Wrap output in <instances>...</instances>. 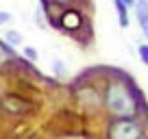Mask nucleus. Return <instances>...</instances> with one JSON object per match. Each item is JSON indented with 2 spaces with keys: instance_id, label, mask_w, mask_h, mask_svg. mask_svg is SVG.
I'll list each match as a JSON object with an SVG mask.
<instances>
[{
  "instance_id": "f257e3e1",
  "label": "nucleus",
  "mask_w": 148,
  "mask_h": 139,
  "mask_svg": "<svg viewBox=\"0 0 148 139\" xmlns=\"http://www.w3.org/2000/svg\"><path fill=\"white\" fill-rule=\"evenodd\" d=\"M105 109L118 120H129L137 113V98L126 83L113 80L105 91Z\"/></svg>"
},
{
  "instance_id": "f03ea898",
  "label": "nucleus",
  "mask_w": 148,
  "mask_h": 139,
  "mask_svg": "<svg viewBox=\"0 0 148 139\" xmlns=\"http://www.w3.org/2000/svg\"><path fill=\"white\" fill-rule=\"evenodd\" d=\"M144 128L135 117L129 120H116L107 128V139H142Z\"/></svg>"
},
{
  "instance_id": "7ed1b4c3",
  "label": "nucleus",
  "mask_w": 148,
  "mask_h": 139,
  "mask_svg": "<svg viewBox=\"0 0 148 139\" xmlns=\"http://www.w3.org/2000/svg\"><path fill=\"white\" fill-rule=\"evenodd\" d=\"M57 26L63 28V31L72 33V31H79L81 26H83V15L79 13V11H74V9H68L61 13V18L57 20Z\"/></svg>"
},
{
  "instance_id": "20e7f679",
  "label": "nucleus",
  "mask_w": 148,
  "mask_h": 139,
  "mask_svg": "<svg viewBox=\"0 0 148 139\" xmlns=\"http://www.w3.org/2000/svg\"><path fill=\"white\" fill-rule=\"evenodd\" d=\"M135 11H137V22L142 26V33L148 37V0H137Z\"/></svg>"
},
{
  "instance_id": "39448f33",
  "label": "nucleus",
  "mask_w": 148,
  "mask_h": 139,
  "mask_svg": "<svg viewBox=\"0 0 148 139\" xmlns=\"http://www.w3.org/2000/svg\"><path fill=\"white\" fill-rule=\"evenodd\" d=\"M13 59V52H11V48L7 46V44L0 42V67H5L9 61Z\"/></svg>"
},
{
  "instance_id": "423d86ee",
  "label": "nucleus",
  "mask_w": 148,
  "mask_h": 139,
  "mask_svg": "<svg viewBox=\"0 0 148 139\" xmlns=\"http://www.w3.org/2000/svg\"><path fill=\"white\" fill-rule=\"evenodd\" d=\"M5 39L11 44V46H20V44H22V35L15 33V31H7L5 33Z\"/></svg>"
},
{
  "instance_id": "0eeeda50",
  "label": "nucleus",
  "mask_w": 148,
  "mask_h": 139,
  "mask_svg": "<svg viewBox=\"0 0 148 139\" xmlns=\"http://www.w3.org/2000/svg\"><path fill=\"white\" fill-rule=\"evenodd\" d=\"M24 55H26V59H31V61H37V59H39V52H37L35 48H31V46L24 48Z\"/></svg>"
},
{
  "instance_id": "6e6552de",
  "label": "nucleus",
  "mask_w": 148,
  "mask_h": 139,
  "mask_svg": "<svg viewBox=\"0 0 148 139\" xmlns=\"http://www.w3.org/2000/svg\"><path fill=\"white\" fill-rule=\"evenodd\" d=\"M139 57H142V61L148 65V46H146V44H142V46H139Z\"/></svg>"
},
{
  "instance_id": "1a4fd4ad",
  "label": "nucleus",
  "mask_w": 148,
  "mask_h": 139,
  "mask_svg": "<svg viewBox=\"0 0 148 139\" xmlns=\"http://www.w3.org/2000/svg\"><path fill=\"white\" fill-rule=\"evenodd\" d=\"M52 67H55V70H57V74H61V76H63V74H65V65H63V63H61V61H55V63H52Z\"/></svg>"
},
{
  "instance_id": "9d476101",
  "label": "nucleus",
  "mask_w": 148,
  "mask_h": 139,
  "mask_svg": "<svg viewBox=\"0 0 148 139\" xmlns=\"http://www.w3.org/2000/svg\"><path fill=\"white\" fill-rule=\"evenodd\" d=\"M11 20V13H7V11H0V26H2V24H7Z\"/></svg>"
},
{
  "instance_id": "9b49d317",
  "label": "nucleus",
  "mask_w": 148,
  "mask_h": 139,
  "mask_svg": "<svg viewBox=\"0 0 148 139\" xmlns=\"http://www.w3.org/2000/svg\"><path fill=\"white\" fill-rule=\"evenodd\" d=\"M120 2H124L126 7H133V5H135V0H120Z\"/></svg>"
},
{
  "instance_id": "f8f14e48",
  "label": "nucleus",
  "mask_w": 148,
  "mask_h": 139,
  "mask_svg": "<svg viewBox=\"0 0 148 139\" xmlns=\"http://www.w3.org/2000/svg\"><path fill=\"white\" fill-rule=\"evenodd\" d=\"M52 2H59V5H63V2H74V0H52Z\"/></svg>"
},
{
  "instance_id": "ddd939ff",
  "label": "nucleus",
  "mask_w": 148,
  "mask_h": 139,
  "mask_svg": "<svg viewBox=\"0 0 148 139\" xmlns=\"http://www.w3.org/2000/svg\"><path fill=\"white\" fill-rule=\"evenodd\" d=\"M142 139H148V137H142Z\"/></svg>"
}]
</instances>
